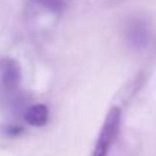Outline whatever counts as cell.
Returning <instances> with one entry per match:
<instances>
[{"label":"cell","mask_w":156,"mask_h":156,"mask_svg":"<svg viewBox=\"0 0 156 156\" xmlns=\"http://www.w3.org/2000/svg\"><path fill=\"white\" fill-rule=\"evenodd\" d=\"M127 38L135 47H138V49L144 47L149 43V27H147V24L140 21V20H133L132 24L127 29Z\"/></svg>","instance_id":"277c9868"},{"label":"cell","mask_w":156,"mask_h":156,"mask_svg":"<svg viewBox=\"0 0 156 156\" xmlns=\"http://www.w3.org/2000/svg\"><path fill=\"white\" fill-rule=\"evenodd\" d=\"M24 100L21 67L12 58L0 59V109H18Z\"/></svg>","instance_id":"6da1fadb"},{"label":"cell","mask_w":156,"mask_h":156,"mask_svg":"<svg viewBox=\"0 0 156 156\" xmlns=\"http://www.w3.org/2000/svg\"><path fill=\"white\" fill-rule=\"evenodd\" d=\"M32 2H34V3H37L38 6H41V8L47 9V11L59 12V11L64 8V5H65V2H67V0H32Z\"/></svg>","instance_id":"5b68a950"},{"label":"cell","mask_w":156,"mask_h":156,"mask_svg":"<svg viewBox=\"0 0 156 156\" xmlns=\"http://www.w3.org/2000/svg\"><path fill=\"white\" fill-rule=\"evenodd\" d=\"M49 118H50V112H49V108L44 103L29 105L23 111L24 123L32 126V127H43V126H46L49 123Z\"/></svg>","instance_id":"3957f363"},{"label":"cell","mask_w":156,"mask_h":156,"mask_svg":"<svg viewBox=\"0 0 156 156\" xmlns=\"http://www.w3.org/2000/svg\"><path fill=\"white\" fill-rule=\"evenodd\" d=\"M121 127V109L118 106H112L102 124V129L99 132L97 141L94 144L93 156H108L111 152V147L114 146Z\"/></svg>","instance_id":"7a4b0ae2"}]
</instances>
